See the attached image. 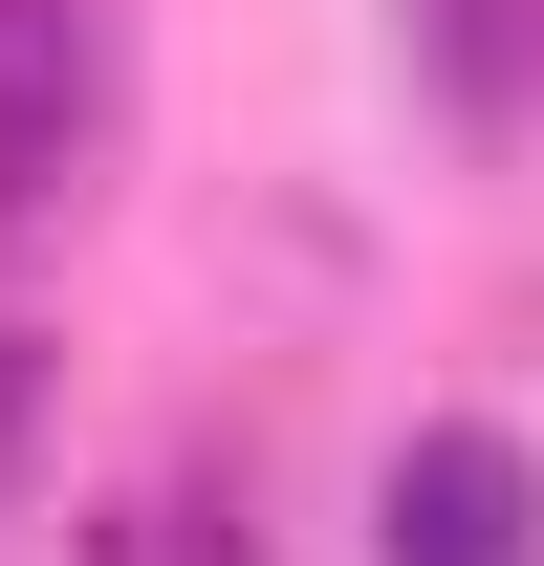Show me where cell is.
Wrapping results in <instances>:
<instances>
[{
  "mask_svg": "<svg viewBox=\"0 0 544 566\" xmlns=\"http://www.w3.org/2000/svg\"><path fill=\"white\" fill-rule=\"evenodd\" d=\"M109 132H132L109 0H0V240H44V218L109 175Z\"/></svg>",
  "mask_w": 544,
  "mask_h": 566,
  "instance_id": "cell-1",
  "label": "cell"
},
{
  "mask_svg": "<svg viewBox=\"0 0 544 566\" xmlns=\"http://www.w3.org/2000/svg\"><path fill=\"white\" fill-rule=\"evenodd\" d=\"M370 566H544V458H523L501 415L393 436V480H370Z\"/></svg>",
  "mask_w": 544,
  "mask_h": 566,
  "instance_id": "cell-2",
  "label": "cell"
},
{
  "mask_svg": "<svg viewBox=\"0 0 544 566\" xmlns=\"http://www.w3.org/2000/svg\"><path fill=\"white\" fill-rule=\"evenodd\" d=\"M414 66H436L479 132H501V109L544 87V0H414Z\"/></svg>",
  "mask_w": 544,
  "mask_h": 566,
  "instance_id": "cell-3",
  "label": "cell"
},
{
  "mask_svg": "<svg viewBox=\"0 0 544 566\" xmlns=\"http://www.w3.org/2000/svg\"><path fill=\"white\" fill-rule=\"evenodd\" d=\"M87 566H262V545H240V501H218L197 458H153V480L87 523Z\"/></svg>",
  "mask_w": 544,
  "mask_h": 566,
  "instance_id": "cell-4",
  "label": "cell"
},
{
  "mask_svg": "<svg viewBox=\"0 0 544 566\" xmlns=\"http://www.w3.org/2000/svg\"><path fill=\"white\" fill-rule=\"evenodd\" d=\"M22 458H44V349L0 327V501H22Z\"/></svg>",
  "mask_w": 544,
  "mask_h": 566,
  "instance_id": "cell-5",
  "label": "cell"
}]
</instances>
